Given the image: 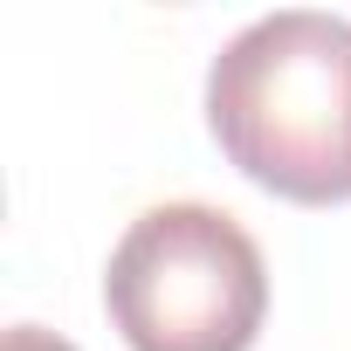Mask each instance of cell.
Segmentation results:
<instances>
[{
  "mask_svg": "<svg viewBox=\"0 0 351 351\" xmlns=\"http://www.w3.org/2000/svg\"><path fill=\"white\" fill-rule=\"evenodd\" d=\"M207 131L241 180L289 207L351 200V21L282 8L207 69Z\"/></svg>",
  "mask_w": 351,
  "mask_h": 351,
  "instance_id": "cell-1",
  "label": "cell"
},
{
  "mask_svg": "<svg viewBox=\"0 0 351 351\" xmlns=\"http://www.w3.org/2000/svg\"><path fill=\"white\" fill-rule=\"evenodd\" d=\"M0 351H76V344L56 337V330H42V324H14L8 337H0Z\"/></svg>",
  "mask_w": 351,
  "mask_h": 351,
  "instance_id": "cell-3",
  "label": "cell"
},
{
  "mask_svg": "<svg viewBox=\"0 0 351 351\" xmlns=\"http://www.w3.org/2000/svg\"><path fill=\"white\" fill-rule=\"evenodd\" d=\"M104 310L131 351H255L269 262L228 207L165 200L110 248Z\"/></svg>",
  "mask_w": 351,
  "mask_h": 351,
  "instance_id": "cell-2",
  "label": "cell"
}]
</instances>
